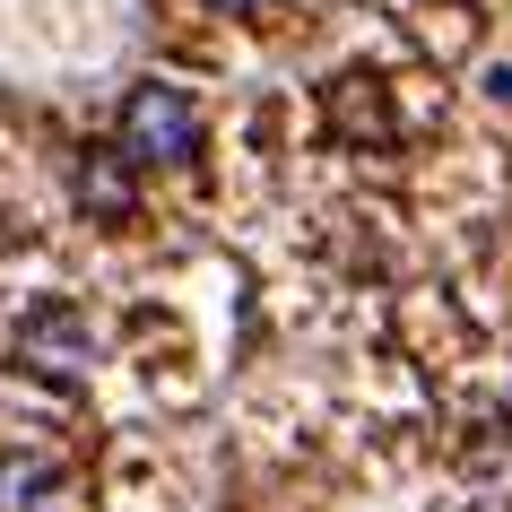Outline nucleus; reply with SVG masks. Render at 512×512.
<instances>
[{"label": "nucleus", "instance_id": "4", "mask_svg": "<svg viewBox=\"0 0 512 512\" xmlns=\"http://www.w3.org/2000/svg\"><path fill=\"white\" fill-rule=\"evenodd\" d=\"M79 191H87V209H113V217H122V200H131L113 165H87V174H79Z\"/></svg>", "mask_w": 512, "mask_h": 512}, {"label": "nucleus", "instance_id": "5", "mask_svg": "<svg viewBox=\"0 0 512 512\" xmlns=\"http://www.w3.org/2000/svg\"><path fill=\"white\" fill-rule=\"evenodd\" d=\"M209 9H226V18H252V9H261V0H209Z\"/></svg>", "mask_w": 512, "mask_h": 512}, {"label": "nucleus", "instance_id": "3", "mask_svg": "<svg viewBox=\"0 0 512 512\" xmlns=\"http://www.w3.org/2000/svg\"><path fill=\"white\" fill-rule=\"evenodd\" d=\"M44 495H53L44 460H0V512H44Z\"/></svg>", "mask_w": 512, "mask_h": 512}, {"label": "nucleus", "instance_id": "1", "mask_svg": "<svg viewBox=\"0 0 512 512\" xmlns=\"http://www.w3.org/2000/svg\"><path fill=\"white\" fill-rule=\"evenodd\" d=\"M122 165H183L200 157V113H191L183 87H131L122 96V148H113Z\"/></svg>", "mask_w": 512, "mask_h": 512}, {"label": "nucleus", "instance_id": "2", "mask_svg": "<svg viewBox=\"0 0 512 512\" xmlns=\"http://www.w3.org/2000/svg\"><path fill=\"white\" fill-rule=\"evenodd\" d=\"M18 365L44 382H87L96 374V330H87L79 304H35L18 322Z\"/></svg>", "mask_w": 512, "mask_h": 512}]
</instances>
